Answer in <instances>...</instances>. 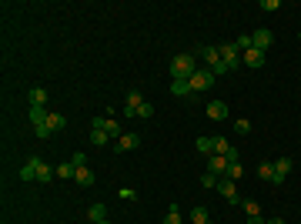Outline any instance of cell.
<instances>
[{"label": "cell", "mask_w": 301, "mask_h": 224, "mask_svg": "<svg viewBox=\"0 0 301 224\" xmlns=\"http://www.w3.org/2000/svg\"><path fill=\"white\" fill-rule=\"evenodd\" d=\"M198 71V54H177L171 60V80H188Z\"/></svg>", "instance_id": "cell-1"}, {"label": "cell", "mask_w": 301, "mask_h": 224, "mask_svg": "<svg viewBox=\"0 0 301 224\" xmlns=\"http://www.w3.org/2000/svg\"><path fill=\"white\" fill-rule=\"evenodd\" d=\"M214 80H218V77L211 74V71H207V67H198V71H194V74L188 77L191 91H207V87H211V84H214Z\"/></svg>", "instance_id": "cell-2"}, {"label": "cell", "mask_w": 301, "mask_h": 224, "mask_svg": "<svg viewBox=\"0 0 301 224\" xmlns=\"http://www.w3.org/2000/svg\"><path fill=\"white\" fill-rule=\"evenodd\" d=\"M91 127H94V131H104L111 141H117V137H121V124H117L114 117H94V121H91Z\"/></svg>", "instance_id": "cell-3"}, {"label": "cell", "mask_w": 301, "mask_h": 224, "mask_svg": "<svg viewBox=\"0 0 301 224\" xmlns=\"http://www.w3.org/2000/svg\"><path fill=\"white\" fill-rule=\"evenodd\" d=\"M225 201H231V204H241V198H238V187H234V181L231 177H218V187H214Z\"/></svg>", "instance_id": "cell-4"}, {"label": "cell", "mask_w": 301, "mask_h": 224, "mask_svg": "<svg viewBox=\"0 0 301 224\" xmlns=\"http://www.w3.org/2000/svg\"><path fill=\"white\" fill-rule=\"evenodd\" d=\"M30 164H34V171H37V181L40 184H47V181H54L57 177V171L47 164V161H40V157H30Z\"/></svg>", "instance_id": "cell-5"}, {"label": "cell", "mask_w": 301, "mask_h": 224, "mask_svg": "<svg viewBox=\"0 0 301 224\" xmlns=\"http://www.w3.org/2000/svg\"><path fill=\"white\" fill-rule=\"evenodd\" d=\"M227 168H231V161H227L225 154H211V157H207V171H211V174L225 177V174H227Z\"/></svg>", "instance_id": "cell-6"}, {"label": "cell", "mask_w": 301, "mask_h": 224, "mask_svg": "<svg viewBox=\"0 0 301 224\" xmlns=\"http://www.w3.org/2000/svg\"><path fill=\"white\" fill-rule=\"evenodd\" d=\"M141 144V137L137 134H121L117 141H114V154H124V150H134Z\"/></svg>", "instance_id": "cell-7"}, {"label": "cell", "mask_w": 301, "mask_h": 224, "mask_svg": "<svg viewBox=\"0 0 301 224\" xmlns=\"http://www.w3.org/2000/svg\"><path fill=\"white\" fill-rule=\"evenodd\" d=\"M271 40H275V34H271L268 27H258V30L251 34V44H254L258 50H268V47H271Z\"/></svg>", "instance_id": "cell-8"}, {"label": "cell", "mask_w": 301, "mask_h": 224, "mask_svg": "<svg viewBox=\"0 0 301 224\" xmlns=\"http://www.w3.org/2000/svg\"><path fill=\"white\" fill-rule=\"evenodd\" d=\"M241 64H248L251 71H258V67H264V50H258V47H251V50H245V54H241Z\"/></svg>", "instance_id": "cell-9"}, {"label": "cell", "mask_w": 301, "mask_h": 224, "mask_svg": "<svg viewBox=\"0 0 301 224\" xmlns=\"http://www.w3.org/2000/svg\"><path fill=\"white\" fill-rule=\"evenodd\" d=\"M288 171H291V157H278V161H275V181H271V184L278 187L284 177H288Z\"/></svg>", "instance_id": "cell-10"}, {"label": "cell", "mask_w": 301, "mask_h": 224, "mask_svg": "<svg viewBox=\"0 0 301 224\" xmlns=\"http://www.w3.org/2000/svg\"><path fill=\"white\" fill-rule=\"evenodd\" d=\"M207 117H211V121H225L227 117V104L225 100H207Z\"/></svg>", "instance_id": "cell-11"}, {"label": "cell", "mask_w": 301, "mask_h": 224, "mask_svg": "<svg viewBox=\"0 0 301 224\" xmlns=\"http://www.w3.org/2000/svg\"><path fill=\"white\" fill-rule=\"evenodd\" d=\"M194 54L201 57L207 67H218V64H221V54H218V47H201V50H194Z\"/></svg>", "instance_id": "cell-12"}, {"label": "cell", "mask_w": 301, "mask_h": 224, "mask_svg": "<svg viewBox=\"0 0 301 224\" xmlns=\"http://www.w3.org/2000/svg\"><path fill=\"white\" fill-rule=\"evenodd\" d=\"M47 127H50V134H57V131H64L67 127V117H60V114H47V121H44Z\"/></svg>", "instance_id": "cell-13"}, {"label": "cell", "mask_w": 301, "mask_h": 224, "mask_svg": "<svg viewBox=\"0 0 301 224\" xmlns=\"http://www.w3.org/2000/svg\"><path fill=\"white\" fill-rule=\"evenodd\" d=\"M74 181H77L80 187H91V184H94V171H91V168H77Z\"/></svg>", "instance_id": "cell-14"}, {"label": "cell", "mask_w": 301, "mask_h": 224, "mask_svg": "<svg viewBox=\"0 0 301 224\" xmlns=\"http://www.w3.org/2000/svg\"><path fill=\"white\" fill-rule=\"evenodd\" d=\"M104 218H107V207H104V204H91V207H87V221H104Z\"/></svg>", "instance_id": "cell-15"}, {"label": "cell", "mask_w": 301, "mask_h": 224, "mask_svg": "<svg viewBox=\"0 0 301 224\" xmlns=\"http://www.w3.org/2000/svg\"><path fill=\"white\" fill-rule=\"evenodd\" d=\"M194 148L211 157V154H214V137H198V141H194Z\"/></svg>", "instance_id": "cell-16"}, {"label": "cell", "mask_w": 301, "mask_h": 224, "mask_svg": "<svg viewBox=\"0 0 301 224\" xmlns=\"http://www.w3.org/2000/svg\"><path fill=\"white\" fill-rule=\"evenodd\" d=\"M44 121H47V111H44L40 104H30V124L37 127V124H44Z\"/></svg>", "instance_id": "cell-17"}, {"label": "cell", "mask_w": 301, "mask_h": 224, "mask_svg": "<svg viewBox=\"0 0 301 224\" xmlns=\"http://www.w3.org/2000/svg\"><path fill=\"white\" fill-rule=\"evenodd\" d=\"M258 177H261V181H275V164H271V161H261V164H258Z\"/></svg>", "instance_id": "cell-18"}, {"label": "cell", "mask_w": 301, "mask_h": 224, "mask_svg": "<svg viewBox=\"0 0 301 224\" xmlns=\"http://www.w3.org/2000/svg\"><path fill=\"white\" fill-rule=\"evenodd\" d=\"M164 224H181V207L168 204V214H164Z\"/></svg>", "instance_id": "cell-19"}, {"label": "cell", "mask_w": 301, "mask_h": 224, "mask_svg": "<svg viewBox=\"0 0 301 224\" xmlns=\"http://www.w3.org/2000/svg\"><path fill=\"white\" fill-rule=\"evenodd\" d=\"M171 94L184 97V94H191V84H188V80H171Z\"/></svg>", "instance_id": "cell-20"}, {"label": "cell", "mask_w": 301, "mask_h": 224, "mask_svg": "<svg viewBox=\"0 0 301 224\" xmlns=\"http://www.w3.org/2000/svg\"><path fill=\"white\" fill-rule=\"evenodd\" d=\"M91 144H97V148H107V144H114V141H111L104 131H91Z\"/></svg>", "instance_id": "cell-21"}, {"label": "cell", "mask_w": 301, "mask_h": 224, "mask_svg": "<svg viewBox=\"0 0 301 224\" xmlns=\"http://www.w3.org/2000/svg\"><path fill=\"white\" fill-rule=\"evenodd\" d=\"M191 221L194 224H211V214H207L204 207H194V211H191Z\"/></svg>", "instance_id": "cell-22"}, {"label": "cell", "mask_w": 301, "mask_h": 224, "mask_svg": "<svg viewBox=\"0 0 301 224\" xmlns=\"http://www.w3.org/2000/svg\"><path fill=\"white\" fill-rule=\"evenodd\" d=\"M57 177H74V174H77V168H74V164H71V161H67V164H57Z\"/></svg>", "instance_id": "cell-23"}, {"label": "cell", "mask_w": 301, "mask_h": 224, "mask_svg": "<svg viewBox=\"0 0 301 224\" xmlns=\"http://www.w3.org/2000/svg\"><path fill=\"white\" fill-rule=\"evenodd\" d=\"M30 104H40V107H44V104H47V91H44V87H34V91H30Z\"/></svg>", "instance_id": "cell-24"}, {"label": "cell", "mask_w": 301, "mask_h": 224, "mask_svg": "<svg viewBox=\"0 0 301 224\" xmlns=\"http://www.w3.org/2000/svg\"><path fill=\"white\" fill-rule=\"evenodd\" d=\"M20 181H37V171H34V164H30V161L20 168Z\"/></svg>", "instance_id": "cell-25"}, {"label": "cell", "mask_w": 301, "mask_h": 224, "mask_svg": "<svg viewBox=\"0 0 301 224\" xmlns=\"http://www.w3.org/2000/svg\"><path fill=\"white\" fill-rule=\"evenodd\" d=\"M225 177H231V181H241V177H245V168H241V161H238V164H231Z\"/></svg>", "instance_id": "cell-26"}, {"label": "cell", "mask_w": 301, "mask_h": 224, "mask_svg": "<svg viewBox=\"0 0 301 224\" xmlns=\"http://www.w3.org/2000/svg\"><path fill=\"white\" fill-rule=\"evenodd\" d=\"M141 104H144V97H141V91H127V107H134V111H137Z\"/></svg>", "instance_id": "cell-27"}, {"label": "cell", "mask_w": 301, "mask_h": 224, "mask_svg": "<svg viewBox=\"0 0 301 224\" xmlns=\"http://www.w3.org/2000/svg\"><path fill=\"white\" fill-rule=\"evenodd\" d=\"M234 47H238L241 54H245V50H251V47H254V44H251V34H245V37H238V40H234Z\"/></svg>", "instance_id": "cell-28"}, {"label": "cell", "mask_w": 301, "mask_h": 224, "mask_svg": "<svg viewBox=\"0 0 301 224\" xmlns=\"http://www.w3.org/2000/svg\"><path fill=\"white\" fill-rule=\"evenodd\" d=\"M201 184H204V187H218V174L204 171V174H201Z\"/></svg>", "instance_id": "cell-29"}, {"label": "cell", "mask_w": 301, "mask_h": 224, "mask_svg": "<svg viewBox=\"0 0 301 224\" xmlns=\"http://www.w3.org/2000/svg\"><path fill=\"white\" fill-rule=\"evenodd\" d=\"M71 164H74V168H87V154H84V150H77L74 157H71Z\"/></svg>", "instance_id": "cell-30"}, {"label": "cell", "mask_w": 301, "mask_h": 224, "mask_svg": "<svg viewBox=\"0 0 301 224\" xmlns=\"http://www.w3.org/2000/svg\"><path fill=\"white\" fill-rule=\"evenodd\" d=\"M234 131L241 134V137H245V134H251V121H234Z\"/></svg>", "instance_id": "cell-31"}, {"label": "cell", "mask_w": 301, "mask_h": 224, "mask_svg": "<svg viewBox=\"0 0 301 224\" xmlns=\"http://www.w3.org/2000/svg\"><path fill=\"white\" fill-rule=\"evenodd\" d=\"M227 148H231V144H227L225 137H214V154H227Z\"/></svg>", "instance_id": "cell-32"}, {"label": "cell", "mask_w": 301, "mask_h": 224, "mask_svg": "<svg viewBox=\"0 0 301 224\" xmlns=\"http://www.w3.org/2000/svg\"><path fill=\"white\" fill-rule=\"evenodd\" d=\"M241 204H245V214H248V218H254V214H261V207L254 204V201H241Z\"/></svg>", "instance_id": "cell-33"}, {"label": "cell", "mask_w": 301, "mask_h": 224, "mask_svg": "<svg viewBox=\"0 0 301 224\" xmlns=\"http://www.w3.org/2000/svg\"><path fill=\"white\" fill-rule=\"evenodd\" d=\"M225 157H227V161H231V164H238V161H241V150H238V148H234V144H231Z\"/></svg>", "instance_id": "cell-34"}, {"label": "cell", "mask_w": 301, "mask_h": 224, "mask_svg": "<svg viewBox=\"0 0 301 224\" xmlns=\"http://www.w3.org/2000/svg\"><path fill=\"white\" fill-rule=\"evenodd\" d=\"M137 117H154V107H150L148 100H144V104H141V107H137Z\"/></svg>", "instance_id": "cell-35"}, {"label": "cell", "mask_w": 301, "mask_h": 224, "mask_svg": "<svg viewBox=\"0 0 301 224\" xmlns=\"http://www.w3.org/2000/svg\"><path fill=\"white\" fill-rule=\"evenodd\" d=\"M278 7H281V3H278V0H261V10H268V14H275V10H278Z\"/></svg>", "instance_id": "cell-36"}, {"label": "cell", "mask_w": 301, "mask_h": 224, "mask_svg": "<svg viewBox=\"0 0 301 224\" xmlns=\"http://www.w3.org/2000/svg\"><path fill=\"white\" fill-rule=\"evenodd\" d=\"M34 134H37V137H50V127H47V124H37Z\"/></svg>", "instance_id": "cell-37"}, {"label": "cell", "mask_w": 301, "mask_h": 224, "mask_svg": "<svg viewBox=\"0 0 301 224\" xmlns=\"http://www.w3.org/2000/svg\"><path fill=\"white\" fill-rule=\"evenodd\" d=\"M121 198H124V201H134V198H137V194H134L131 187H121Z\"/></svg>", "instance_id": "cell-38"}, {"label": "cell", "mask_w": 301, "mask_h": 224, "mask_svg": "<svg viewBox=\"0 0 301 224\" xmlns=\"http://www.w3.org/2000/svg\"><path fill=\"white\" fill-rule=\"evenodd\" d=\"M248 224H268V221H264L261 214H254V218H248Z\"/></svg>", "instance_id": "cell-39"}, {"label": "cell", "mask_w": 301, "mask_h": 224, "mask_svg": "<svg viewBox=\"0 0 301 224\" xmlns=\"http://www.w3.org/2000/svg\"><path fill=\"white\" fill-rule=\"evenodd\" d=\"M268 224H284V221H281V218H271V221H268Z\"/></svg>", "instance_id": "cell-40"}, {"label": "cell", "mask_w": 301, "mask_h": 224, "mask_svg": "<svg viewBox=\"0 0 301 224\" xmlns=\"http://www.w3.org/2000/svg\"><path fill=\"white\" fill-rule=\"evenodd\" d=\"M97 224H111V221H107V218H104V221H97Z\"/></svg>", "instance_id": "cell-41"}, {"label": "cell", "mask_w": 301, "mask_h": 224, "mask_svg": "<svg viewBox=\"0 0 301 224\" xmlns=\"http://www.w3.org/2000/svg\"><path fill=\"white\" fill-rule=\"evenodd\" d=\"M298 40H301V34H298Z\"/></svg>", "instance_id": "cell-42"}]
</instances>
